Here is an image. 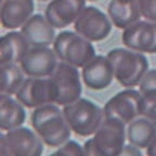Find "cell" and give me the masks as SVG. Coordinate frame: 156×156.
<instances>
[{
    "mask_svg": "<svg viewBox=\"0 0 156 156\" xmlns=\"http://www.w3.org/2000/svg\"><path fill=\"white\" fill-rule=\"evenodd\" d=\"M141 94V116L149 118L156 125V89Z\"/></svg>",
    "mask_w": 156,
    "mask_h": 156,
    "instance_id": "22",
    "label": "cell"
},
{
    "mask_svg": "<svg viewBox=\"0 0 156 156\" xmlns=\"http://www.w3.org/2000/svg\"><path fill=\"white\" fill-rule=\"evenodd\" d=\"M54 155H85L83 146H81L78 142L74 140H67L61 146H58V150L54 152Z\"/></svg>",
    "mask_w": 156,
    "mask_h": 156,
    "instance_id": "23",
    "label": "cell"
},
{
    "mask_svg": "<svg viewBox=\"0 0 156 156\" xmlns=\"http://www.w3.org/2000/svg\"><path fill=\"white\" fill-rule=\"evenodd\" d=\"M83 83L91 90H103L112 85L115 79L114 71L107 56L95 55L81 71Z\"/></svg>",
    "mask_w": 156,
    "mask_h": 156,
    "instance_id": "13",
    "label": "cell"
},
{
    "mask_svg": "<svg viewBox=\"0 0 156 156\" xmlns=\"http://www.w3.org/2000/svg\"><path fill=\"white\" fill-rule=\"evenodd\" d=\"M88 1H98V0H88Z\"/></svg>",
    "mask_w": 156,
    "mask_h": 156,
    "instance_id": "29",
    "label": "cell"
},
{
    "mask_svg": "<svg viewBox=\"0 0 156 156\" xmlns=\"http://www.w3.org/2000/svg\"><path fill=\"white\" fill-rule=\"evenodd\" d=\"M122 41L127 48L142 53H156V22L138 21L124 29Z\"/></svg>",
    "mask_w": 156,
    "mask_h": 156,
    "instance_id": "11",
    "label": "cell"
},
{
    "mask_svg": "<svg viewBox=\"0 0 156 156\" xmlns=\"http://www.w3.org/2000/svg\"><path fill=\"white\" fill-rule=\"evenodd\" d=\"M106 56L112 63L115 79L122 87L138 86L149 71V60L142 52L129 48H115L107 52Z\"/></svg>",
    "mask_w": 156,
    "mask_h": 156,
    "instance_id": "2",
    "label": "cell"
},
{
    "mask_svg": "<svg viewBox=\"0 0 156 156\" xmlns=\"http://www.w3.org/2000/svg\"><path fill=\"white\" fill-rule=\"evenodd\" d=\"M53 50L61 62L77 68H83L97 55L90 40L71 30H63L56 35Z\"/></svg>",
    "mask_w": 156,
    "mask_h": 156,
    "instance_id": "4",
    "label": "cell"
},
{
    "mask_svg": "<svg viewBox=\"0 0 156 156\" xmlns=\"http://www.w3.org/2000/svg\"><path fill=\"white\" fill-rule=\"evenodd\" d=\"M120 155L141 156L142 155V152H141V149H140V147H138V146H136V145H133V144L129 143V144H127V145L124 146V149H122Z\"/></svg>",
    "mask_w": 156,
    "mask_h": 156,
    "instance_id": "27",
    "label": "cell"
},
{
    "mask_svg": "<svg viewBox=\"0 0 156 156\" xmlns=\"http://www.w3.org/2000/svg\"><path fill=\"white\" fill-rule=\"evenodd\" d=\"M63 113L72 131L85 138L94 134L104 119L101 107L85 98L63 106Z\"/></svg>",
    "mask_w": 156,
    "mask_h": 156,
    "instance_id": "3",
    "label": "cell"
},
{
    "mask_svg": "<svg viewBox=\"0 0 156 156\" xmlns=\"http://www.w3.org/2000/svg\"><path fill=\"white\" fill-rule=\"evenodd\" d=\"M58 58L49 47H30L20 66L28 77H50L56 69Z\"/></svg>",
    "mask_w": 156,
    "mask_h": 156,
    "instance_id": "12",
    "label": "cell"
},
{
    "mask_svg": "<svg viewBox=\"0 0 156 156\" xmlns=\"http://www.w3.org/2000/svg\"><path fill=\"white\" fill-rule=\"evenodd\" d=\"M138 5L142 17L156 22V0H138Z\"/></svg>",
    "mask_w": 156,
    "mask_h": 156,
    "instance_id": "24",
    "label": "cell"
},
{
    "mask_svg": "<svg viewBox=\"0 0 156 156\" xmlns=\"http://www.w3.org/2000/svg\"><path fill=\"white\" fill-rule=\"evenodd\" d=\"M113 23L99 8L86 5L74 23V29L91 42L102 41L112 32Z\"/></svg>",
    "mask_w": 156,
    "mask_h": 156,
    "instance_id": "8",
    "label": "cell"
},
{
    "mask_svg": "<svg viewBox=\"0 0 156 156\" xmlns=\"http://www.w3.org/2000/svg\"><path fill=\"white\" fill-rule=\"evenodd\" d=\"M26 120V112L24 105L11 95H0V129L8 131L22 126Z\"/></svg>",
    "mask_w": 156,
    "mask_h": 156,
    "instance_id": "19",
    "label": "cell"
},
{
    "mask_svg": "<svg viewBox=\"0 0 156 156\" xmlns=\"http://www.w3.org/2000/svg\"><path fill=\"white\" fill-rule=\"evenodd\" d=\"M85 7L86 0H51L44 15L55 28H65L75 23Z\"/></svg>",
    "mask_w": 156,
    "mask_h": 156,
    "instance_id": "14",
    "label": "cell"
},
{
    "mask_svg": "<svg viewBox=\"0 0 156 156\" xmlns=\"http://www.w3.org/2000/svg\"><path fill=\"white\" fill-rule=\"evenodd\" d=\"M141 98L140 90L126 88L117 92L107 101L103 108L104 117L118 118L126 125L141 116Z\"/></svg>",
    "mask_w": 156,
    "mask_h": 156,
    "instance_id": "9",
    "label": "cell"
},
{
    "mask_svg": "<svg viewBox=\"0 0 156 156\" xmlns=\"http://www.w3.org/2000/svg\"><path fill=\"white\" fill-rule=\"evenodd\" d=\"M44 152V142L36 131L27 127H16L0 134L1 156H39Z\"/></svg>",
    "mask_w": 156,
    "mask_h": 156,
    "instance_id": "5",
    "label": "cell"
},
{
    "mask_svg": "<svg viewBox=\"0 0 156 156\" xmlns=\"http://www.w3.org/2000/svg\"><path fill=\"white\" fill-rule=\"evenodd\" d=\"M156 136V125L146 117H136L127 126V140L140 149H146Z\"/></svg>",
    "mask_w": 156,
    "mask_h": 156,
    "instance_id": "20",
    "label": "cell"
},
{
    "mask_svg": "<svg viewBox=\"0 0 156 156\" xmlns=\"http://www.w3.org/2000/svg\"><path fill=\"white\" fill-rule=\"evenodd\" d=\"M58 89V99L55 104L65 106L75 102L83 93L80 74L75 66L61 62L56 66V69L51 75Z\"/></svg>",
    "mask_w": 156,
    "mask_h": 156,
    "instance_id": "10",
    "label": "cell"
},
{
    "mask_svg": "<svg viewBox=\"0 0 156 156\" xmlns=\"http://www.w3.org/2000/svg\"><path fill=\"white\" fill-rule=\"evenodd\" d=\"M156 89V69H149L147 73L142 78L141 83H139V90L141 93L146 92L149 90Z\"/></svg>",
    "mask_w": 156,
    "mask_h": 156,
    "instance_id": "25",
    "label": "cell"
},
{
    "mask_svg": "<svg viewBox=\"0 0 156 156\" xmlns=\"http://www.w3.org/2000/svg\"><path fill=\"white\" fill-rule=\"evenodd\" d=\"M34 0H1V25L7 29L20 28L34 14Z\"/></svg>",
    "mask_w": 156,
    "mask_h": 156,
    "instance_id": "16",
    "label": "cell"
},
{
    "mask_svg": "<svg viewBox=\"0 0 156 156\" xmlns=\"http://www.w3.org/2000/svg\"><path fill=\"white\" fill-rule=\"evenodd\" d=\"M83 152H85V155L100 156L99 155V151H98V149H97V145H95L93 138L88 139L87 141L83 143Z\"/></svg>",
    "mask_w": 156,
    "mask_h": 156,
    "instance_id": "26",
    "label": "cell"
},
{
    "mask_svg": "<svg viewBox=\"0 0 156 156\" xmlns=\"http://www.w3.org/2000/svg\"><path fill=\"white\" fill-rule=\"evenodd\" d=\"M100 156H118L127 140V127L124 122L114 117H104L93 136Z\"/></svg>",
    "mask_w": 156,
    "mask_h": 156,
    "instance_id": "7",
    "label": "cell"
},
{
    "mask_svg": "<svg viewBox=\"0 0 156 156\" xmlns=\"http://www.w3.org/2000/svg\"><path fill=\"white\" fill-rule=\"evenodd\" d=\"M30 122L42 142L50 147H58L71 139V127L63 110L55 103L36 107L30 116Z\"/></svg>",
    "mask_w": 156,
    "mask_h": 156,
    "instance_id": "1",
    "label": "cell"
},
{
    "mask_svg": "<svg viewBox=\"0 0 156 156\" xmlns=\"http://www.w3.org/2000/svg\"><path fill=\"white\" fill-rule=\"evenodd\" d=\"M40 1H48V0H40Z\"/></svg>",
    "mask_w": 156,
    "mask_h": 156,
    "instance_id": "30",
    "label": "cell"
},
{
    "mask_svg": "<svg viewBox=\"0 0 156 156\" xmlns=\"http://www.w3.org/2000/svg\"><path fill=\"white\" fill-rule=\"evenodd\" d=\"M107 14L113 25L119 29L127 28L142 17L138 0H111Z\"/></svg>",
    "mask_w": 156,
    "mask_h": 156,
    "instance_id": "18",
    "label": "cell"
},
{
    "mask_svg": "<svg viewBox=\"0 0 156 156\" xmlns=\"http://www.w3.org/2000/svg\"><path fill=\"white\" fill-rule=\"evenodd\" d=\"M15 98L24 106L36 108L46 104H52L58 99V89L50 77H28L20 87Z\"/></svg>",
    "mask_w": 156,
    "mask_h": 156,
    "instance_id": "6",
    "label": "cell"
},
{
    "mask_svg": "<svg viewBox=\"0 0 156 156\" xmlns=\"http://www.w3.org/2000/svg\"><path fill=\"white\" fill-rule=\"evenodd\" d=\"M54 28L46 15L37 13L21 27V32L30 47H50L56 37Z\"/></svg>",
    "mask_w": 156,
    "mask_h": 156,
    "instance_id": "15",
    "label": "cell"
},
{
    "mask_svg": "<svg viewBox=\"0 0 156 156\" xmlns=\"http://www.w3.org/2000/svg\"><path fill=\"white\" fill-rule=\"evenodd\" d=\"M29 48L22 32L7 33L0 38V64L21 63Z\"/></svg>",
    "mask_w": 156,
    "mask_h": 156,
    "instance_id": "17",
    "label": "cell"
},
{
    "mask_svg": "<svg viewBox=\"0 0 156 156\" xmlns=\"http://www.w3.org/2000/svg\"><path fill=\"white\" fill-rule=\"evenodd\" d=\"M146 154L150 156H156V136L153 142L146 147Z\"/></svg>",
    "mask_w": 156,
    "mask_h": 156,
    "instance_id": "28",
    "label": "cell"
},
{
    "mask_svg": "<svg viewBox=\"0 0 156 156\" xmlns=\"http://www.w3.org/2000/svg\"><path fill=\"white\" fill-rule=\"evenodd\" d=\"M1 69V93L13 95L24 83V72L15 63L0 64Z\"/></svg>",
    "mask_w": 156,
    "mask_h": 156,
    "instance_id": "21",
    "label": "cell"
}]
</instances>
